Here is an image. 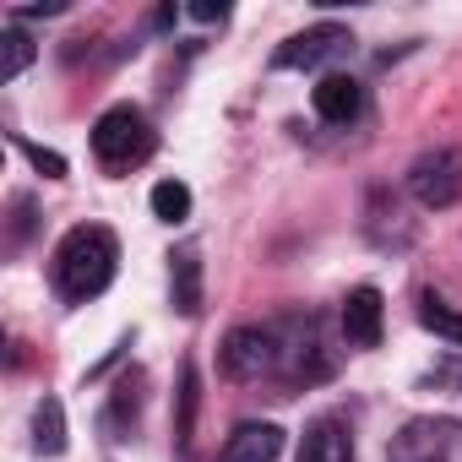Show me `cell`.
<instances>
[{
	"label": "cell",
	"instance_id": "6da1fadb",
	"mask_svg": "<svg viewBox=\"0 0 462 462\" xmlns=\"http://www.w3.org/2000/svg\"><path fill=\"white\" fill-rule=\"evenodd\" d=\"M115 267H120V245L104 223H77L71 235L55 245V262H50V278H55V294L66 305H88L98 300L109 283H115Z\"/></svg>",
	"mask_w": 462,
	"mask_h": 462
},
{
	"label": "cell",
	"instance_id": "7a4b0ae2",
	"mask_svg": "<svg viewBox=\"0 0 462 462\" xmlns=\"http://www.w3.org/2000/svg\"><path fill=\"white\" fill-rule=\"evenodd\" d=\"M152 147H158V131H152V120H147L142 109H131V104L104 109L98 125H93V158H98L109 174H131L136 163L152 158Z\"/></svg>",
	"mask_w": 462,
	"mask_h": 462
},
{
	"label": "cell",
	"instance_id": "3957f363",
	"mask_svg": "<svg viewBox=\"0 0 462 462\" xmlns=\"http://www.w3.org/2000/svg\"><path fill=\"white\" fill-rule=\"evenodd\" d=\"M408 196L430 212L457 207L462 201V147H435L424 158H413L408 169Z\"/></svg>",
	"mask_w": 462,
	"mask_h": 462
},
{
	"label": "cell",
	"instance_id": "277c9868",
	"mask_svg": "<svg viewBox=\"0 0 462 462\" xmlns=\"http://www.w3.org/2000/svg\"><path fill=\"white\" fill-rule=\"evenodd\" d=\"M217 365L228 381H262L278 365V332L273 327H235L217 348Z\"/></svg>",
	"mask_w": 462,
	"mask_h": 462
},
{
	"label": "cell",
	"instance_id": "5b68a950",
	"mask_svg": "<svg viewBox=\"0 0 462 462\" xmlns=\"http://www.w3.org/2000/svg\"><path fill=\"white\" fill-rule=\"evenodd\" d=\"M392 462H462V424H451V419H413L392 440Z\"/></svg>",
	"mask_w": 462,
	"mask_h": 462
},
{
	"label": "cell",
	"instance_id": "8992f818",
	"mask_svg": "<svg viewBox=\"0 0 462 462\" xmlns=\"http://www.w3.org/2000/svg\"><path fill=\"white\" fill-rule=\"evenodd\" d=\"M348 44H354V33H348V28H337V23H321V28H305V33H294L289 44H278L273 66H278V71H316V66L337 60Z\"/></svg>",
	"mask_w": 462,
	"mask_h": 462
},
{
	"label": "cell",
	"instance_id": "52a82bcc",
	"mask_svg": "<svg viewBox=\"0 0 462 462\" xmlns=\"http://www.w3.org/2000/svg\"><path fill=\"white\" fill-rule=\"evenodd\" d=\"M343 343L348 348H375L381 343V289H354L343 300Z\"/></svg>",
	"mask_w": 462,
	"mask_h": 462
},
{
	"label": "cell",
	"instance_id": "ba28073f",
	"mask_svg": "<svg viewBox=\"0 0 462 462\" xmlns=\"http://www.w3.org/2000/svg\"><path fill=\"white\" fill-rule=\"evenodd\" d=\"M278 451H283V430L278 424H240L223 440L217 462H278Z\"/></svg>",
	"mask_w": 462,
	"mask_h": 462
},
{
	"label": "cell",
	"instance_id": "9c48e42d",
	"mask_svg": "<svg viewBox=\"0 0 462 462\" xmlns=\"http://www.w3.org/2000/svg\"><path fill=\"white\" fill-rule=\"evenodd\" d=\"M310 104H316V115H321L327 125H348V120L365 109V88H359L354 77H321L316 93H310Z\"/></svg>",
	"mask_w": 462,
	"mask_h": 462
},
{
	"label": "cell",
	"instance_id": "30bf717a",
	"mask_svg": "<svg viewBox=\"0 0 462 462\" xmlns=\"http://www.w3.org/2000/svg\"><path fill=\"white\" fill-rule=\"evenodd\" d=\"M300 462H354V435L343 419H316L300 440Z\"/></svg>",
	"mask_w": 462,
	"mask_h": 462
},
{
	"label": "cell",
	"instance_id": "8fae6325",
	"mask_svg": "<svg viewBox=\"0 0 462 462\" xmlns=\"http://www.w3.org/2000/svg\"><path fill=\"white\" fill-rule=\"evenodd\" d=\"M169 294L180 316H201V251L196 245L169 256Z\"/></svg>",
	"mask_w": 462,
	"mask_h": 462
},
{
	"label": "cell",
	"instance_id": "7c38bea8",
	"mask_svg": "<svg viewBox=\"0 0 462 462\" xmlns=\"http://www.w3.org/2000/svg\"><path fill=\"white\" fill-rule=\"evenodd\" d=\"M33 451L39 457H60L66 451V408L55 397H44L33 408Z\"/></svg>",
	"mask_w": 462,
	"mask_h": 462
},
{
	"label": "cell",
	"instance_id": "4fadbf2b",
	"mask_svg": "<svg viewBox=\"0 0 462 462\" xmlns=\"http://www.w3.org/2000/svg\"><path fill=\"white\" fill-rule=\"evenodd\" d=\"M419 327H424V332H435L440 343L462 348V310H457V305H446L440 294H424V300H419Z\"/></svg>",
	"mask_w": 462,
	"mask_h": 462
},
{
	"label": "cell",
	"instance_id": "5bb4252c",
	"mask_svg": "<svg viewBox=\"0 0 462 462\" xmlns=\"http://www.w3.org/2000/svg\"><path fill=\"white\" fill-rule=\"evenodd\" d=\"M201 381H196V365H185L180 370V419H174V446L180 451H190V440H196V408H201V392H196Z\"/></svg>",
	"mask_w": 462,
	"mask_h": 462
},
{
	"label": "cell",
	"instance_id": "9a60e30c",
	"mask_svg": "<svg viewBox=\"0 0 462 462\" xmlns=\"http://www.w3.org/2000/svg\"><path fill=\"white\" fill-rule=\"evenodd\" d=\"M33 39L23 33V28H6V33H0V82H17L28 66H33Z\"/></svg>",
	"mask_w": 462,
	"mask_h": 462
},
{
	"label": "cell",
	"instance_id": "2e32d148",
	"mask_svg": "<svg viewBox=\"0 0 462 462\" xmlns=\"http://www.w3.org/2000/svg\"><path fill=\"white\" fill-rule=\"evenodd\" d=\"M152 217L158 223H185L190 217V190L180 180H158L152 185Z\"/></svg>",
	"mask_w": 462,
	"mask_h": 462
},
{
	"label": "cell",
	"instance_id": "e0dca14e",
	"mask_svg": "<svg viewBox=\"0 0 462 462\" xmlns=\"http://www.w3.org/2000/svg\"><path fill=\"white\" fill-rule=\"evenodd\" d=\"M23 152H28V163H33L44 180H66V158H60V152H50V147H33V142H23Z\"/></svg>",
	"mask_w": 462,
	"mask_h": 462
},
{
	"label": "cell",
	"instance_id": "ac0fdd59",
	"mask_svg": "<svg viewBox=\"0 0 462 462\" xmlns=\"http://www.w3.org/2000/svg\"><path fill=\"white\" fill-rule=\"evenodd\" d=\"M190 17H196V23H223V17H228V6H223V0H217V6H212V0H196Z\"/></svg>",
	"mask_w": 462,
	"mask_h": 462
}]
</instances>
